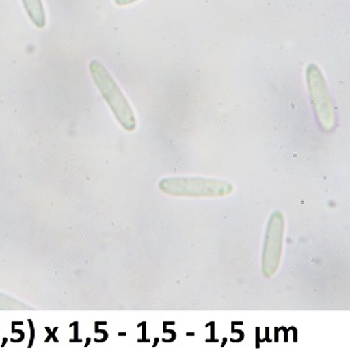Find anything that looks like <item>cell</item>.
<instances>
[{
	"label": "cell",
	"mask_w": 350,
	"mask_h": 350,
	"mask_svg": "<svg viewBox=\"0 0 350 350\" xmlns=\"http://www.w3.org/2000/svg\"><path fill=\"white\" fill-rule=\"evenodd\" d=\"M89 70L94 83L121 126L125 130H135L137 122L132 107L107 68L99 60L93 59Z\"/></svg>",
	"instance_id": "6da1fadb"
},
{
	"label": "cell",
	"mask_w": 350,
	"mask_h": 350,
	"mask_svg": "<svg viewBox=\"0 0 350 350\" xmlns=\"http://www.w3.org/2000/svg\"><path fill=\"white\" fill-rule=\"evenodd\" d=\"M305 75L307 88L321 128L326 132H329L336 124V111L327 82L321 68L314 64L307 66Z\"/></svg>",
	"instance_id": "7a4b0ae2"
},
{
	"label": "cell",
	"mask_w": 350,
	"mask_h": 350,
	"mask_svg": "<svg viewBox=\"0 0 350 350\" xmlns=\"http://www.w3.org/2000/svg\"><path fill=\"white\" fill-rule=\"evenodd\" d=\"M136 1H138V0H115V3L119 7H124V5H132Z\"/></svg>",
	"instance_id": "5b68a950"
},
{
	"label": "cell",
	"mask_w": 350,
	"mask_h": 350,
	"mask_svg": "<svg viewBox=\"0 0 350 350\" xmlns=\"http://www.w3.org/2000/svg\"><path fill=\"white\" fill-rule=\"evenodd\" d=\"M159 187L164 193L178 196L226 195L232 189L228 182L206 178H166L160 181Z\"/></svg>",
	"instance_id": "3957f363"
},
{
	"label": "cell",
	"mask_w": 350,
	"mask_h": 350,
	"mask_svg": "<svg viewBox=\"0 0 350 350\" xmlns=\"http://www.w3.org/2000/svg\"><path fill=\"white\" fill-rule=\"evenodd\" d=\"M27 16L38 29H44L46 25V10L42 0H21Z\"/></svg>",
	"instance_id": "277c9868"
}]
</instances>
